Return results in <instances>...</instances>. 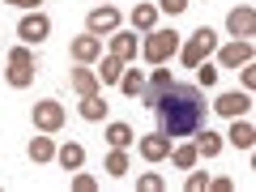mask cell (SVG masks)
Segmentation results:
<instances>
[{
    "label": "cell",
    "mask_w": 256,
    "mask_h": 192,
    "mask_svg": "<svg viewBox=\"0 0 256 192\" xmlns=\"http://www.w3.org/2000/svg\"><path fill=\"white\" fill-rule=\"evenodd\" d=\"M196 146H171V162L180 166V171H192V166H196Z\"/></svg>",
    "instance_id": "cb8c5ba5"
},
{
    "label": "cell",
    "mask_w": 256,
    "mask_h": 192,
    "mask_svg": "<svg viewBox=\"0 0 256 192\" xmlns=\"http://www.w3.org/2000/svg\"><path fill=\"white\" fill-rule=\"evenodd\" d=\"M47 34H52V22H47L38 9L26 13V18H22V26H18V38H22V43H43Z\"/></svg>",
    "instance_id": "5b68a950"
},
{
    "label": "cell",
    "mask_w": 256,
    "mask_h": 192,
    "mask_svg": "<svg viewBox=\"0 0 256 192\" xmlns=\"http://www.w3.org/2000/svg\"><path fill=\"white\" fill-rule=\"evenodd\" d=\"M196 154L218 158L222 154V137H218V132H210V128H201V132H196Z\"/></svg>",
    "instance_id": "44dd1931"
},
{
    "label": "cell",
    "mask_w": 256,
    "mask_h": 192,
    "mask_svg": "<svg viewBox=\"0 0 256 192\" xmlns=\"http://www.w3.org/2000/svg\"><path fill=\"white\" fill-rule=\"evenodd\" d=\"M98 56H102V38H98V34L73 38V60H77V64H98Z\"/></svg>",
    "instance_id": "9c48e42d"
},
{
    "label": "cell",
    "mask_w": 256,
    "mask_h": 192,
    "mask_svg": "<svg viewBox=\"0 0 256 192\" xmlns=\"http://www.w3.org/2000/svg\"><path fill=\"white\" fill-rule=\"evenodd\" d=\"M137 150H141V158H146V162H162V158H171V137H162V132L141 137Z\"/></svg>",
    "instance_id": "ba28073f"
},
{
    "label": "cell",
    "mask_w": 256,
    "mask_h": 192,
    "mask_svg": "<svg viewBox=\"0 0 256 192\" xmlns=\"http://www.w3.org/2000/svg\"><path fill=\"white\" fill-rule=\"evenodd\" d=\"M56 162H60L64 171H82V162H86V150L77 146V141H68L64 150H56Z\"/></svg>",
    "instance_id": "e0dca14e"
},
{
    "label": "cell",
    "mask_w": 256,
    "mask_h": 192,
    "mask_svg": "<svg viewBox=\"0 0 256 192\" xmlns=\"http://www.w3.org/2000/svg\"><path fill=\"white\" fill-rule=\"evenodd\" d=\"M120 90H124L128 98H146V73H141V68H124V77H120Z\"/></svg>",
    "instance_id": "2e32d148"
},
{
    "label": "cell",
    "mask_w": 256,
    "mask_h": 192,
    "mask_svg": "<svg viewBox=\"0 0 256 192\" xmlns=\"http://www.w3.org/2000/svg\"><path fill=\"white\" fill-rule=\"evenodd\" d=\"M9 4H18V9H38V0H9Z\"/></svg>",
    "instance_id": "d6a6232c"
},
{
    "label": "cell",
    "mask_w": 256,
    "mask_h": 192,
    "mask_svg": "<svg viewBox=\"0 0 256 192\" xmlns=\"http://www.w3.org/2000/svg\"><path fill=\"white\" fill-rule=\"evenodd\" d=\"M214 47H218V34H214L210 26H201V30H192L188 43H180V56H184L188 68H196V64H205V56H210Z\"/></svg>",
    "instance_id": "7a4b0ae2"
},
{
    "label": "cell",
    "mask_w": 256,
    "mask_h": 192,
    "mask_svg": "<svg viewBox=\"0 0 256 192\" xmlns=\"http://www.w3.org/2000/svg\"><path fill=\"white\" fill-rule=\"evenodd\" d=\"M214 82H218V68H210V64H196V86H205V90H210Z\"/></svg>",
    "instance_id": "4316f807"
},
{
    "label": "cell",
    "mask_w": 256,
    "mask_h": 192,
    "mask_svg": "<svg viewBox=\"0 0 256 192\" xmlns=\"http://www.w3.org/2000/svg\"><path fill=\"white\" fill-rule=\"evenodd\" d=\"M30 158H34V162H52V158H56L52 137H34V141H30Z\"/></svg>",
    "instance_id": "d4e9b609"
},
{
    "label": "cell",
    "mask_w": 256,
    "mask_h": 192,
    "mask_svg": "<svg viewBox=\"0 0 256 192\" xmlns=\"http://www.w3.org/2000/svg\"><path fill=\"white\" fill-rule=\"evenodd\" d=\"M137 188H141V192H162V175H141Z\"/></svg>",
    "instance_id": "83f0119b"
},
{
    "label": "cell",
    "mask_w": 256,
    "mask_h": 192,
    "mask_svg": "<svg viewBox=\"0 0 256 192\" xmlns=\"http://www.w3.org/2000/svg\"><path fill=\"white\" fill-rule=\"evenodd\" d=\"M184 9H188V0H158V13H171L175 18V13H184Z\"/></svg>",
    "instance_id": "f1b7e54d"
},
{
    "label": "cell",
    "mask_w": 256,
    "mask_h": 192,
    "mask_svg": "<svg viewBox=\"0 0 256 192\" xmlns=\"http://www.w3.org/2000/svg\"><path fill=\"white\" fill-rule=\"evenodd\" d=\"M154 116H158V132L162 137H196L205 128V116H210V107H205V94L201 86H166V94L154 102Z\"/></svg>",
    "instance_id": "6da1fadb"
},
{
    "label": "cell",
    "mask_w": 256,
    "mask_h": 192,
    "mask_svg": "<svg viewBox=\"0 0 256 192\" xmlns=\"http://www.w3.org/2000/svg\"><path fill=\"white\" fill-rule=\"evenodd\" d=\"M132 141H137L132 124H120V120H116V124H107V146H111V150H128Z\"/></svg>",
    "instance_id": "5bb4252c"
},
{
    "label": "cell",
    "mask_w": 256,
    "mask_h": 192,
    "mask_svg": "<svg viewBox=\"0 0 256 192\" xmlns=\"http://www.w3.org/2000/svg\"><path fill=\"white\" fill-rule=\"evenodd\" d=\"M107 107H111V102L102 98V94H86V98H82V120H102Z\"/></svg>",
    "instance_id": "603a6c76"
},
{
    "label": "cell",
    "mask_w": 256,
    "mask_h": 192,
    "mask_svg": "<svg viewBox=\"0 0 256 192\" xmlns=\"http://www.w3.org/2000/svg\"><path fill=\"white\" fill-rule=\"evenodd\" d=\"M226 141H230V146H235V150H252V146H256V128L248 124L244 116H239L235 124H230V132H226Z\"/></svg>",
    "instance_id": "8fae6325"
},
{
    "label": "cell",
    "mask_w": 256,
    "mask_h": 192,
    "mask_svg": "<svg viewBox=\"0 0 256 192\" xmlns=\"http://www.w3.org/2000/svg\"><path fill=\"white\" fill-rule=\"evenodd\" d=\"M218 60L226 64V68H244V64H252V43H248V38H235L230 47L218 52Z\"/></svg>",
    "instance_id": "30bf717a"
},
{
    "label": "cell",
    "mask_w": 256,
    "mask_h": 192,
    "mask_svg": "<svg viewBox=\"0 0 256 192\" xmlns=\"http://www.w3.org/2000/svg\"><path fill=\"white\" fill-rule=\"evenodd\" d=\"M111 56L116 60H137V34H111Z\"/></svg>",
    "instance_id": "ac0fdd59"
},
{
    "label": "cell",
    "mask_w": 256,
    "mask_h": 192,
    "mask_svg": "<svg viewBox=\"0 0 256 192\" xmlns=\"http://www.w3.org/2000/svg\"><path fill=\"white\" fill-rule=\"evenodd\" d=\"M166 86H171V73H166V68H154V77H146V102L150 107L166 94Z\"/></svg>",
    "instance_id": "9a60e30c"
},
{
    "label": "cell",
    "mask_w": 256,
    "mask_h": 192,
    "mask_svg": "<svg viewBox=\"0 0 256 192\" xmlns=\"http://www.w3.org/2000/svg\"><path fill=\"white\" fill-rule=\"evenodd\" d=\"M201 188H210V175H205V171H192L188 175V192H201Z\"/></svg>",
    "instance_id": "f546056e"
},
{
    "label": "cell",
    "mask_w": 256,
    "mask_h": 192,
    "mask_svg": "<svg viewBox=\"0 0 256 192\" xmlns=\"http://www.w3.org/2000/svg\"><path fill=\"white\" fill-rule=\"evenodd\" d=\"M214 107H218V116L239 120V116H248V107H252V94H248V90H230V94H222Z\"/></svg>",
    "instance_id": "8992f818"
},
{
    "label": "cell",
    "mask_w": 256,
    "mask_h": 192,
    "mask_svg": "<svg viewBox=\"0 0 256 192\" xmlns=\"http://www.w3.org/2000/svg\"><path fill=\"white\" fill-rule=\"evenodd\" d=\"M146 60L150 64H166L171 56H180V34L175 30H150V38H146Z\"/></svg>",
    "instance_id": "3957f363"
},
{
    "label": "cell",
    "mask_w": 256,
    "mask_h": 192,
    "mask_svg": "<svg viewBox=\"0 0 256 192\" xmlns=\"http://www.w3.org/2000/svg\"><path fill=\"white\" fill-rule=\"evenodd\" d=\"M107 175H128V154L124 150H111L107 154Z\"/></svg>",
    "instance_id": "484cf974"
},
{
    "label": "cell",
    "mask_w": 256,
    "mask_h": 192,
    "mask_svg": "<svg viewBox=\"0 0 256 192\" xmlns=\"http://www.w3.org/2000/svg\"><path fill=\"white\" fill-rule=\"evenodd\" d=\"M226 26H230V34H235V38H248V34L256 30V13L244 4V9H235V13L226 18Z\"/></svg>",
    "instance_id": "7c38bea8"
},
{
    "label": "cell",
    "mask_w": 256,
    "mask_h": 192,
    "mask_svg": "<svg viewBox=\"0 0 256 192\" xmlns=\"http://www.w3.org/2000/svg\"><path fill=\"white\" fill-rule=\"evenodd\" d=\"M239 82H244V90H252V86H256V68H248V64H244V73H239Z\"/></svg>",
    "instance_id": "1f68e13d"
},
{
    "label": "cell",
    "mask_w": 256,
    "mask_h": 192,
    "mask_svg": "<svg viewBox=\"0 0 256 192\" xmlns=\"http://www.w3.org/2000/svg\"><path fill=\"white\" fill-rule=\"evenodd\" d=\"M94 73H98L102 86H116L120 77H124V60H116V56H98V68H94Z\"/></svg>",
    "instance_id": "4fadbf2b"
},
{
    "label": "cell",
    "mask_w": 256,
    "mask_h": 192,
    "mask_svg": "<svg viewBox=\"0 0 256 192\" xmlns=\"http://www.w3.org/2000/svg\"><path fill=\"white\" fill-rule=\"evenodd\" d=\"M73 188L77 192H94L98 184H94V175H73Z\"/></svg>",
    "instance_id": "4dcf8cb0"
},
{
    "label": "cell",
    "mask_w": 256,
    "mask_h": 192,
    "mask_svg": "<svg viewBox=\"0 0 256 192\" xmlns=\"http://www.w3.org/2000/svg\"><path fill=\"white\" fill-rule=\"evenodd\" d=\"M86 26H90V34H116L120 30V13L111 9V4H102V9H94L90 18H86Z\"/></svg>",
    "instance_id": "52a82bcc"
},
{
    "label": "cell",
    "mask_w": 256,
    "mask_h": 192,
    "mask_svg": "<svg viewBox=\"0 0 256 192\" xmlns=\"http://www.w3.org/2000/svg\"><path fill=\"white\" fill-rule=\"evenodd\" d=\"M30 82H34V64H18V60H9V86H13V90H26Z\"/></svg>",
    "instance_id": "ffe728a7"
},
{
    "label": "cell",
    "mask_w": 256,
    "mask_h": 192,
    "mask_svg": "<svg viewBox=\"0 0 256 192\" xmlns=\"http://www.w3.org/2000/svg\"><path fill=\"white\" fill-rule=\"evenodd\" d=\"M73 90L82 94H98V73H94V68H73Z\"/></svg>",
    "instance_id": "d6986e66"
},
{
    "label": "cell",
    "mask_w": 256,
    "mask_h": 192,
    "mask_svg": "<svg viewBox=\"0 0 256 192\" xmlns=\"http://www.w3.org/2000/svg\"><path fill=\"white\" fill-rule=\"evenodd\" d=\"M34 128H38V132H60V128H64V107L56 98L34 102Z\"/></svg>",
    "instance_id": "277c9868"
},
{
    "label": "cell",
    "mask_w": 256,
    "mask_h": 192,
    "mask_svg": "<svg viewBox=\"0 0 256 192\" xmlns=\"http://www.w3.org/2000/svg\"><path fill=\"white\" fill-rule=\"evenodd\" d=\"M132 26L150 34V30L158 26V4H137V9H132Z\"/></svg>",
    "instance_id": "7402d4cb"
}]
</instances>
